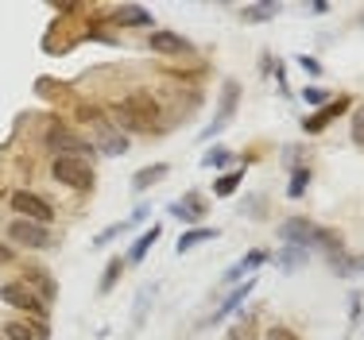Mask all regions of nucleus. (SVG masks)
<instances>
[{
  "label": "nucleus",
  "instance_id": "nucleus-28",
  "mask_svg": "<svg viewBox=\"0 0 364 340\" xmlns=\"http://www.w3.org/2000/svg\"><path fill=\"white\" fill-rule=\"evenodd\" d=\"M306 186H310V167H294V170H291V190H287V194H291V197H302V194H306Z\"/></svg>",
  "mask_w": 364,
  "mask_h": 340
},
{
  "label": "nucleus",
  "instance_id": "nucleus-21",
  "mask_svg": "<svg viewBox=\"0 0 364 340\" xmlns=\"http://www.w3.org/2000/svg\"><path fill=\"white\" fill-rule=\"evenodd\" d=\"M275 263H279V271H283V275L302 271V267H306V248H283L279 256H275Z\"/></svg>",
  "mask_w": 364,
  "mask_h": 340
},
{
  "label": "nucleus",
  "instance_id": "nucleus-23",
  "mask_svg": "<svg viewBox=\"0 0 364 340\" xmlns=\"http://www.w3.org/2000/svg\"><path fill=\"white\" fill-rule=\"evenodd\" d=\"M124 259H109V267H105V278H101V286H97V294H109L112 286L120 283V275H124Z\"/></svg>",
  "mask_w": 364,
  "mask_h": 340
},
{
  "label": "nucleus",
  "instance_id": "nucleus-11",
  "mask_svg": "<svg viewBox=\"0 0 364 340\" xmlns=\"http://www.w3.org/2000/svg\"><path fill=\"white\" fill-rule=\"evenodd\" d=\"M267 259H272V256H267V251H248V256L240 259V263H232L229 271H225L221 286H229V290H232V286H240V283H245V278H248V271H259V267H264Z\"/></svg>",
  "mask_w": 364,
  "mask_h": 340
},
{
  "label": "nucleus",
  "instance_id": "nucleus-22",
  "mask_svg": "<svg viewBox=\"0 0 364 340\" xmlns=\"http://www.w3.org/2000/svg\"><path fill=\"white\" fill-rule=\"evenodd\" d=\"M240 178H245V170H229V174H218V182H213V194L218 197H232L240 186Z\"/></svg>",
  "mask_w": 364,
  "mask_h": 340
},
{
  "label": "nucleus",
  "instance_id": "nucleus-25",
  "mask_svg": "<svg viewBox=\"0 0 364 340\" xmlns=\"http://www.w3.org/2000/svg\"><path fill=\"white\" fill-rule=\"evenodd\" d=\"M240 16H245L248 23H264V20H272V16H279V4H248Z\"/></svg>",
  "mask_w": 364,
  "mask_h": 340
},
{
  "label": "nucleus",
  "instance_id": "nucleus-24",
  "mask_svg": "<svg viewBox=\"0 0 364 340\" xmlns=\"http://www.w3.org/2000/svg\"><path fill=\"white\" fill-rule=\"evenodd\" d=\"M232 159H237V155H232L229 147H210L202 163H205V167H213V170H221V174H225V167H229Z\"/></svg>",
  "mask_w": 364,
  "mask_h": 340
},
{
  "label": "nucleus",
  "instance_id": "nucleus-29",
  "mask_svg": "<svg viewBox=\"0 0 364 340\" xmlns=\"http://www.w3.org/2000/svg\"><path fill=\"white\" fill-rule=\"evenodd\" d=\"M349 136H353L357 147H364V101L353 109V116H349Z\"/></svg>",
  "mask_w": 364,
  "mask_h": 340
},
{
  "label": "nucleus",
  "instance_id": "nucleus-10",
  "mask_svg": "<svg viewBox=\"0 0 364 340\" xmlns=\"http://www.w3.org/2000/svg\"><path fill=\"white\" fill-rule=\"evenodd\" d=\"M93 128H97V147H101L105 155H112V159H117V155L128 151V136L120 132V128H112L105 116H93Z\"/></svg>",
  "mask_w": 364,
  "mask_h": 340
},
{
  "label": "nucleus",
  "instance_id": "nucleus-8",
  "mask_svg": "<svg viewBox=\"0 0 364 340\" xmlns=\"http://www.w3.org/2000/svg\"><path fill=\"white\" fill-rule=\"evenodd\" d=\"M147 47H151L155 55H163V58H190L194 55V43L182 39V35H175V31H151L147 35Z\"/></svg>",
  "mask_w": 364,
  "mask_h": 340
},
{
  "label": "nucleus",
  "instance_id": "nucleus-32",
  "mask_svg": "<svg viewBox=\"0 0 364 340\" xmlns=\"http://www.w3.org/2000/svg\"><path fill=\"white\" fill-rule=\"evenodd\" d=\"M302 101H306V104H329L333 97H329L326 89H318V85H310V89H302Z\"/></svg>",
  "mask_w": 364,
  "mask_h": 340
},
{
  "label": "nucleus",
  "instance_id": "nucleus-18",
  "mask_svg": "<svg viewBox=\"0 0 364 340\" xmlns=\"http://www.w3.org/2000/svg\"><path fill=\"white\" fill-rule=\"evenodd\" d=\"M167 174H171L167 163H151V167H144V170L132 174V190H136V194H144V190H151L155 182H163Z\"/></svg>",
  "mask_w": 364,
  "mask_h": 340
},
{
  "label": "nucleus",
  "instance_id": "nucleus-34",
  "mask_svg": "<svg viewBox=\"0 0 364 340\" xmlns=\"http://www.w3.org/2000/svg\"><path fill=\"white\" fill-rule=\"evenodd\" d=\"M147 216H151V205H136L132 216H128V229H132V224H144Z\"/></svg>",
  "mask_w": 364,
  "mask_h": 340
},
{
  "label": "nucleus",
  "instance_id": "nucleus-4",
  "mask_svg": "<svg viewBox=\"0 0 364 340\" xmlns=\"http://www.w3.org/2000/svg\"><path fill=\"white\" fill-rule=\"evenodd\" d=\"M8 205H12V213L20 216V221L50 224V216H55V209H50L47 197L31 194V190H12V194H8Z\"/></svg>",
  "mask_w": 364,
  "mask_h": 340
},
{
  "label": "nucleus",
  "instance_id": "nucleus-31",
  "mask_svg": "<svg viewBox=\"0 0 364 340\" xmlns=\"http://www.w3.org/2000/svg\"><path fill=\"white\" fill-rule=\"evenodd\" d=\"M252 329H256V317H240L237 321V329H232V340H252Z\"/></svg>",
  "mask_w": 364,
  "mask_h": 340
},
{
  "label": "nucleus",
  "instance_id": "nucleus-16",
  "mask_svg": "<svg viewBox=\"0 0 364 340\" xmlns=\"http://www.w3.org/2000/svg\"><path fill=\"white\" fill-rule=\"evenodd\" d=\"M159 232H163L159 224H151V229H144L140 236H136V243H132V251H128V256H124V263H128V267H140L144 259H147V251H151V243L159 240Z\"/></svg>",
  "mask_w": 364,
  "mask_h": 340
},
{
  "label": "nucleus",
  "instance_id": "nucleus-17",
  "mask_svg": "<svg viewBox=\"0 0 364 340\" xmlns=\"http://www.w3.org/2000/svg\"><path fill=\"white\" fill-rule=\"evenodd\" d=\"M112 23H120V28H151V12L147 8H140V4H124V8H117L112 12Z\"/></svg>",
  "mask_w": 364,
  "mask_h": 340
},
{
  "label": "nucleus",
  "instance_id": "nucleus-2",
  "mask_svg": "<svg viewBox=\"0 0 364 340\" xmlns=\"http://www.w3.org/2000/svg\"><path fill=\"white\" fill-rule=\"evenodd\" d=\"M50 174H55L58 186H70L77 194L93 190V163L90 159H55L50 163Z\"/></svg>",
  "mask_w": 364,
  "mask_h": 340
},
{
  "label": "nucleus",
  "instance_id": "nucleus-12",
  "mask_svg": "<svg viewBox=\"0 0 364 340\" xmlns=\"http://www.w3.org/2000/svg\"><path fill=\"white\" fill-rule=\"evenodd\" d=\"M171 216H178V221H186V224H202V216H205V202L198 194H182L178 202H171L167 209Z\"/></svg>",
  "mask_w": 364,
  "mask_h": 340
},
{
  "label": "nucleus",
  "instance_id": "nucleus-26",
  "mask_svg": "<svg viewBox=\"0 0 364 340\" xmlns=\"http://www.w3.org/2000/svg\"><path fill=\"white\" fill-rule=\"evenodd\" d=\"M23 283H28L31 290L39 286V290H43V302H50V298H55V283L47 278V271H28V278H23Z\"/></svg>",
  "mask_w": 364,
  "mask_h": 340
},
{
  "label": "nucleus",
  "instance_id": "nucleus-1",
  "mask_svg": "<svg viewBox=\"0 0 364 340\" xmlns=\"http://www.w3.org/2000/svg\"><path fill=\"white\" fill-rule=\"evenodd\" d=\"M117 116H120V132L128 136V132H155L163 112H159V101L147 89H132L117 104Z\"/></svg>",
  "mask_w": 364,
  "mask_h": 340
},
{
  "label": "nucleus",
  "instance_id": "nucleus-3",
  "mask_svg": "<svg viewBox=\"0 0 364 340\" xmlns=\"http://www.w3.org/2000/svg\"><path fill=\"white\" fill-rule=\"evenodd\" d=\"M47 147L55 151V159H90L93 155V147L85 143L82 136H74L66 124H58V120L50 124V132H47Z\"/></svg>",
  "mask_w": 364,
  "mask_h": 340
},
{
  "label": "nucleus",
  "instance_id": "nucleus-30",
  "mask_svg": "<svg viewBox=\"0 0 364 340\" xmlns=\"http://www.w3.org/2000/svg\"><path fill=\"white\" fill-rule=\"evenodd\" d=\"M124 232H128V221H120V224H109V229H105V232H101V236H97V240H93V243H97V248H105V243H109V240H117V236H124Z\"/></svg>",
  "mask_w": 364,
  "mask_h": 340
},
{
  "label": "nucleus",
  "instance_id": "nucleus-33",
  "mask_svg": "<svg viewBox=\"0 0 364 340\" xmlns=\"http://www.w3.org/2000/svg\"><path fill=\"white\" fill-rule=\"evenodd\" d=\"M267 340H299V333L287 325H275V329H267Z\"/></svg>",
  "mask_w": 364,
  "mask_h": 340
},
{
  "label": "nucleus",
  "instance_id": "nucleus-15",
  "mask_svg": "<svg viewBox=\"0 0 364 340\" xmlns=\"http://www.w3.org/2000/svg\"><path fill=\"white\" fill-rule=\"evenodd\" d=\"M4 336H8V340H47L50 329L43 325V321L23 317V321H8V325H4Z\"/></svg>",
  "mask_w": 364,
  "mask_h": 340
},
{
  "label": "nucleus",
  "instance_id": "nucleus-35",
  "mask_svg": "<svg viewBox=\"0 0 364 340\" xmlns=\"http://www.w3.org/2000/svg\"><path fill=\"white\" fill-rule=\"evenodd\" d=\"M299 66H302V70H306V74H314V77H322V66H318V62H314V58H310V55H299Z\"/></svg>",
  "mask_w": 364,
  "mask_h": 340
},
{
  "label": "nucleus",
  "instance_id": "nucleus-9",
  "mask_svg": "<svg viewBox=\"0 0 364 340\" xmlns=\"http://www.w3.org/2000/svg\"><path fill=\"white\" fill-rule=\"evenodd\" d=\"M314 232H318V224L306 221V216H287V221L279 224L283 248H310V243H314Z\"/></svg>",
  "mask_w": 364,
  "mask_h": 340
},
{
  "label": "nucleus",
  "instance_id": "nucleus-27",
  "mask_svg": "<svg viewBox=\"0 0 364 340\" xmlns=\"http://www.w3.org/2000/svg\"><path fill=\"white\" fill-rule=\"evenodd\" d=\"M155 290H159V286H144L140 290V302H136V321H132V329H140L144 325V317H147V309H151V298H155Z\"/></svg>",
  "mask_w": 364,
  "mask_h": 340
},
{
  "label": "nucleus",
  "instance_id": "nucleus-20",
  "mask_svg": "<svg viewBox=\"0 0 364 340\" xmlns=\"http://www.w3.org/2000/svg\"><path fill=\"white\" fill-rule=\"evenodd\" d=\"M205 240H218V229H210V224H198V229L182 232V240H178V256H186L190 248H198V243H205Z\"/></svg>",
  "mask_w": 364,
  "mask_h": 340
},
{
  "label": "nucleus",
  "instance_id": "nucleus-13",
  "mask_svg": "<svg viewBox=\"0 0 364 340\" xmlns=\"http://www.w3.org/2000/svg\"><path fill=\"white\" fill-rule=\"evenodd\" d=\"M341 112H349V101H345V97H333L329 104H322V109H318L310 120H302V128H306V132H322V128H329L337 116H341Z\"/></svg>",
  "mask_w": 364,
  "mask_h": 340
},
{
  "label": "nucleus",
  "instance_id": "nucleus-5",
  "mask_svg": "<svg viewBox=\"0 0 364 340\" xmlns=\"http://www.w3.org/2000/svg\"><path fill=\"white\" fill-rule=\"evenodd\" d=\"M0 298H4V306L28 313V317H36V313H47V302H43V294L31 290L23 278H16V283H4V286H0Z\"/></svg>",
  "mask_w": 364,
  "mask_h": 340
},
{
  "label": "nucleus",
  "instance_id": "nucleus-14",
  "mask_svg": "<svg viewBox=\"0 0 364 340\" xmlns=\"http://www.w3.org/2000/svg\"><path fill=\"white\" fill-rule=\"evenodd\" d=\"M252 290H256V278H245V283H240V286H232V294H229V298L221 302L218 309H213V317H210V321H213V325H221L225 317H232V313L240 309V302H245V298H248V294H252Z\"/></svg>",
  "mask_w": 364,
  "mask_h": 340
},
{
  "label": "nucleus",
  "instance_id": "nucleus-19",
  "mask_svg": "<svg viewBox=\"0 0 364 340\" xmlns=\"http://www.w3.org/2000/svg\"><path fill=\"white\" fill-rule=\"evenodd\" d=\"M314 243L326 251V259H333V256H341V251H345V236L337 229H318L314 232Z\"/></svg>",
  "mask_w": 364,
  "mask_h": 340
},
{
  "label": "nucleus",
  "instance_id": "nucleus-7",
  "mask_svg": "<svg viewBox=\"0 0 364 340\" xmlns=\"http://www.w3.org/2000/svg\"><path fill=\"white\" fill-rule=\"evenodd\" d=\"M237 109H240V82H225V93H221V101H218V116L210 120V128H205V139L210 136H218L221 128H229L232 124V116H237Z\"/></svg>",
  "mask_w": 364,
  "mask_h": 340
},
{
  "label": "nucleus",
  "instance_id": "nucleus-6",
  "mask_svg": "<svg viewBox=\"0 0 364 340\" xmlns=\"http://www.w3.org/2000/svg\"><path fill=\"white\" fill-rule=\"evenodd\" d=\"M8 240L20 243V248H31V251H43V248H55V236H50L47 224H36V221H20L16 216L8 224Z\"/></svg>",
  "mask_w": 364,
  "mask_h": 340
},
{
  "label": "nucleus",
  "instance_id": "nucleus-36",
  "mask_svg": "<svg viewBox=\"0 0 364 340\" xmlns=\"http://www.w3.org/2000/svg\"><path fill=\"white\" fill-rule=\"evenodd\" d=\"M8 259H12V248H8V243H0V267H4Z\"/></svg>",
  "mask_w": 364,
  "mask_h": 340
}]
</instances>
